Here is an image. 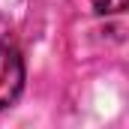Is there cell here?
<instances>
[{
    "label": "cell",
    "instance_id": "6da1fadb",
    "mask_svg": "<svg viewBox=\"0 0 129 129\" xmlns=\"http://www.w3.org/2000/svg\"><path fill=\"white\" fill-rule=\"evenodd\" d=\"M24 90V57L12 36H0V111L12 108Z\"/></svg>",
    "mask_w": 129,
    "mask_h": 129
},
{
    "label": "cell",
    "instance_id": "7a4b0ae2",
    "mask_svg": "<svg viewBox=\"0 0 129 129\" xmlns=\"http://www.w3.org/2000/svg\"><path fill=\"white\" fill-rule=\"evenodd\" d=\"M93 9H96L99 15H111V12H123V9H126V0H96V3H93Z\"/></svg>",
    "mask_w": 129,
    "mask_h": 129
}]
</instances>
